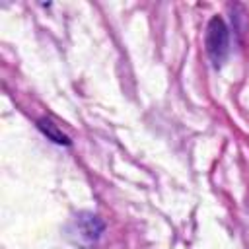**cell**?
I'll return each mask as SVG.
<instances>
[{
  "label": "cell",
  "mask_w": 249,
  "mask_h": 249,
  "mask_svg": "<svg viewBox=\"0 0 249 249\" xmlns=\"http://www.w3.org/2000/svg\"><path fill=\"white\" fill-rule=\"evenodd\" d=\"M204 45H206V53L210 56V60L220 66L230 51V35H228V27L224 23V19L220 16H214L208 21L206 27V37H204Z\"/></svg>",
  "instance_id": "cell-1"
},
{
  "label": "cell",
  "mask_w": 249,
  "mask_h": 249,
  "mask_svg": "<svg viewBox=\"0 0 249 249\" xmlns=\"http://www.w3.org/2000/svg\"><path fill=\"white\" fill-rule=\"evenodd\" d=\"M37 126L47 134V138H51L53 142H56V144H64V146H70V138L51 121V119H39L37 121Z\"/></svg>",
  "instance_id": "cell-3"
},
{
  "label": "cell",
  "mask_w": 249,
  "mask_h": 249,
  "mask_svg": "<svg viewBox=\"0 0 249 249\" xmlns=\"http://www.w3.org/2000/svg\"><path fill=\"white\" fill-rule=\"evenodd\" d=\"M78 224H80V231L84 237L88 239H97L99 233L103 231V222L97 218V216H91V214H84L78 218Z\"/></svg>",
  "instance_id": "cell-2"
}]
</instances>
